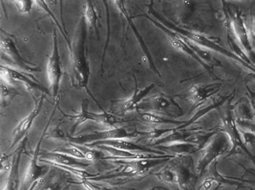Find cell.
<instances>
[{"instance_id": "23", "label": "cell", "mask_w": 255, "mask_h": 190, "mask_svg": "<svg viewBox=\"0 0 255 190\" xmlns=\"http://www.w3.org/2000/svg\"><path fill=\"white\" fill-rule=\"evenodd\" d=\"M135 84H136V88H135L133 94H132L131 97L128 98V100L124 102V104H122V107H121V111L123 113H127L129 111L133 110V109H137L139 104H141V102L146 99L149 93L153 90L155 86V84H151L148 86L145 87L144 89H137L136 80H135Z\"/></svg>"}, {"instance_id": "12", "label": "cell", "mask_w": 255, "mask_h": 190, "mask_svg": "<svg viewBox=\"0 0 255 190\" xmlns=\"http://www.w3.org/2000/svg\"><path fill=\"white\" fill-rule=\"evenodd\" d=\"M89 102L88 100H83L80 104V110L75 113V115L69 116L74 120V124L71 127V132L74 133L77 127L84 122L88 121L98 122L100 124L107 125L110 127H115V125L121 122L120 118L113 115L112 113L103 112V113H93L89 111Z\"/></svg>"}, {"instance_id": "16", "label": "cell", "mask_w": 255, "mask_h": 190, "mask_svg": "<svg viewBox=\"0 0 255 190\" xmlns=\"http://www.w3.org/2000/svg\"><path fill=\"white\" fill-rule=\"evenodd\" d=\"M44 99H45V94H43V93H42V95L37 100H35V98H34V109L25 118H23L22 120L19 122L12 131L10 150L12 149L16 144H18L25 137V135L28 133V131H30L34 119L36 118L37 116L39 115L41 111Z\"/></svg>"}, {"instance_id": "22", "label": "cell", "mask_w": 255, "mask_h": 190, "mask_svg": "<svg viewBox=\"0 0 255 190\" xmlns=\"http://www.w3.org/2000/svg\"><path fill=\"white\" fill-rule=\"evenodd\" d=\"M25 144L23 143L12 155L11 170L7 175V181L2 190H18L19 186V165L21 162V154Z\"/></svg>"}, {"instance_id": "24", "label": "cell", "mask_w": 255, "mask_h": 190, "mask_svg": "<svg viewBox=\"0 0 255 190\" xmlns=\"http://www.w3.org/2000/svg\"><path fill=\"white\" fill-rule=\"evenodd\" d=\"M82 16L85 19L87 26H89L94 32L97 38L99 39L98 12L96 11L94 2L87 1L82 5Z\"/></svg>"}, {"instance_id": "6", "label": "cell", "mask_w": 255, "mask_h": 190, "mask_svg": "<svg viewBox=\"0 0 255 190\" xmlns=\"http://www.w3.org/2000/svg\"><path fill=\"white\" fill-rule=\"evenodd\" d=\"M227 23L229 29L234 34L235 39L242 47V50L251 60L255 57L251 33L248 26L246 25L242 11L238 8H234L227 11Z\"/></svg>"}, {"instance_id": "20", "label": "cell", "mask_w": 255, "mask_h": 190, "mask_svg": "<svg viewBox=\"0 0 255 190\" xmlns=\"http://www.w3.org/2000/svg\"><path fill=\"white\" fill-rule=\"evenodd\" d=\"M223 84H195L189 89L190 100L194 104H202L203 102L212 97L223 88Z\"/></svg>"}, {"instance_id": "30", "label": "cell", "mask_w": 255, "mask_h": 190, "mask_svg": "<svg viewBox=\"0 0 255 190\" xmlns=\"http://www.w3.org/2000/svg\"><path fill=\"white\" fill-rule=\"evenodd\" d=\"M34 2H35V4H37L38 6H39V7H41L42 9L44 10V11H45L46 12H47V13L49 15V16H50L51 18L54 20L55 24L57 25V27L59 28L60 30H61V32H62V35H63L64 38H65V39H66L67 46L70 47L71 43V39H69L68 35H67V34L65 33V31L62 30V27H61V25H60L59 22L57 21V18H56L54 15H53V11H51L50 8L48 7L47 3H46L45 2H43V1H35Z\"/></svg>"}, {"instance_id": "41", "label": "cell", "mask_w": 255, "mask_h": 190, "mask_svg": "<svg viewBox=\"0 0 255 190\" xmlns=\"http://www.w3.org/2000/svg\"><path fill=\"white\" fill-rule=\"evenodd\" d=\"M149 190H170L169 189L164 188V187H161V186H155L153 187L152 189H150Z\"/></svg>"}, {"instance_id": "8", "label": "cell", "mask_w": 255, "mask_h": 190, "mask_svg": "<svg viewBox=\"0 0 255 190\" xmlns=\"http://www.w3.org/2000/svg\"><path fill=\"white\" fill-rule=\"evenodd\" d=\"M141 135V132H128L124 127H114L107 131H94V133L86 134L79 136H69L67 141L77 145H88L94 143L101 142L115 139L132 138Z\"/></svg>"}, {"instance_id": "28", "label": "cell", "mask_w": 255, "mask_h": 190, "mask_svg": "<svg viewBox=\"0 0 255 190\" xmlns=\"http://www.w3.org/2000/svg\"><path fill=\"white\" fill-rule=\"evenodd\" d=\"M155 176L157 179L164 183L175 185V175H174L173 171L172 170V168L169 167V164L160 169L159 172H156Z\"/></svg>"}, {"instance_id": "26", "label": "cell", "mask_w": 255, "mask_h": 190, "mask_svg": "<svg viewBox=\"0 0 255 190\" xmlns=\"http://www.w3.org/2000/svg\"><path fill=\"white\" fill-rule=\"evenodd\" d=\"M235 119L237 122H253L255 113L248 102L240 101L235 109Z\"/></svg>"}, {"instance_id": "31", "label": "cell", "mask_w": 255, "mask_h": 190, "mask_svg": "<svg viewBox=\"0 0 255 190\" xmlns=\"http://www.w3.org/2000/svg\"><path fill=\"white\" fill-rule=\"evenodd\" d=\"M219 185L220 184L216 178L207 177L196 190H216Z\"/></svg>"}, {"instance_id": "13", "label": "cell", "mask_w": 255, "mask_h": 190, "mask_svg": "<svg viewBox=\"0 0 255 190\" xmlns=\"http://www.w3.org/2000/svg\"><path fill=\"white\" fill-rule=\"evenodd\" d=\"M142 16H145V17L150 20L153 24H155L159 29H160L162 31L164 32V34H166L169 43L172 44L173 48H176L179 52H183V53H186V54L190 56L191 58H193L195 61H197L200 65H201L205 70H207L208 72H210L211 75H213V70L210 67V65L205 63V61H203L201 57H199L198 55L196 54V52H194L190 48L189 44H188L187 41L186 40L184 37L181 36V35L177 34L175 32L169 30V29L165 27L164 25H162L161 23H159L155 19L152 18V17H150V16H147V15H142Z\"/></svg>"}, {"instance_id": "40", "label": "cell", "mask_w": 255, "mask_h": 190, "mask_svg": "<svg viewBox=\"0 0 255 190\" xmlns=\"http://www.w3.org/2000/svg\"><path fill=\"white\" fill-rule=\"evenodd\" d=\"M38 184H39V181H36V182H34V184H32L31 186L29 187L26 190H34V189L36 188L37 186H38Z\"/></svg>"}, {"instance_id": "15", "label": "cell", "mask_w": 255, "mask_h": 190, "mask_svg": "<svg viewBox=\"0 0 255 190\" xmlns=\"http://www.w3.org/2000/svg\"><path fill=\"white\" fill-rule=\"evenodd\" d=\"M0 48L2 54L5 55L7 59L11 61V64L17 68L30 73L40 71V69L38 66L23 58L18 48L16 47V43L11 38L7 36L2 37Z\"/></svg>"}, {"instance_id": "9", "label": "cell", "mask_w": 255, "mask_h": 190, "mask_svg": "<svg viewBox=\"0 0 255 190\" xmlns=\"http://www.w3.org/2000/svg\"><path fill=\"white\" fill-rule=\"evenodd\" d=\"M46 74L48 77V83L50 85L51 90L55 101H57L59 95L60 84L62 80V70L61 57L58 49L57 30H53V50L50 57H48V63L46 66Z\"/></svg>"}, {"instance_id": "21", "label": "cell", "mask_w": 255, "mask_h": 190, "mask_svg": "<svg viewBox=\"0 0 255 190\" xmlns=\"http://www.w3.org/2000/svg\"><path fill=\"white\" fill-rule=\"evenodd\" d=\"M204 145L201 144L191 142H175L168 145H159L156 149L164 152L170 156L176 157L190 156L191 154L201 150Z\"/></svg>"}, {"instance_id": "35", "label": "cell", "mask_w": 255, "mask_h": 190, "mask_svg": "<svg viewBox=\"0 0 255 190\" xmlns=\"http://www.w3.org/2000/svg\"><path fill=\"white\" fill-rule=\"evenodd\" d=\"M70 185L71 183L68 181H64V182L49 185V186L44 187L42 190H68Z\"/></svg>"}, {"instance_id": "42", "label": "cell", "mask_w": 255, "mask_h": 190, "mask_svg": "<svg viewBox=\"0 0 255 190\" xmlns=\"http://www.w3.org/2000/svg\"><path fill=\"white\" fill-rule=\"evenodd\" d=\"M254 79H255V75H253Z\"/></svg>"}, {"instance_id": "1", "label": "cell", "mask_w": 255, "mask_h": 190, "mask_svg": "<svg viewBox=\"0 0 255 190\" xmlns=\"http://www.w3.org/2000/svg\"><path fill=\"white\" fill-rule=\"evenodd\" d=\"M87 24L83 16L79 20L73 40L68 47L70 51L69 72L71 84L78 89L88 90L91 70L87 58Z\"/></svg>"}, {"instance_id": "2", "label": "cell", "mask_w": 255, "mask_h": 190, "mask_svg": "<svg viewBox=\"0 0 255 190\" xmlns=\"http://www.w3.org/2000/svg\"><path fill=\"white\" fill-rule=\"evenodd\" d=\"M152 4L153 2H151V4L149 7L148 13L150 14L152 18L158 20L159 23H161L162 25H164L165 27L168 28V29L172 30V31L175 32V33L179 34L181 36L184 37L186 39L191 41L192 43H195L196 45L203 48V49H205V50H210L213 51V52H218L219 54L223 55L224 57L237 61V63H239L240 65L244 66L245 68L251 70L255 75V67H254L249 61L243 59L242 57H239L238 55H236V53H233V52H230V51L227 50L226 48H223L221 45H219L216 41L212 40V39L206 36L205 34H201V33H198V32L193 31V30H186V29L178 27L177 25H173V24H169L167 20L162 19L161 16H159V14L156 13V11L153 8Z\"/></svg>"}, {"instance_id": "37", "label": "cell", "mask_w": 255, "mask_h": 190, "mask_svg": "<svg viewBox=\"0 0 255 190\" xmlns=\"http://www.w3.org/2000/svg\"><path fill=\"white\" fill-rule=\"evenodd\" d=\"M81 184L84 186V188L86 189L87 190H114L104 188L102 186H96L95 184L92 183L91 181H89V180H84V181H81Z\"/></svg>"}, {"instance_id": "17", "label": "cell", "mask_w": 255, "mask_h": 190, "mask_svg": "<svg viewBox=\"0 0 255 190\" xmlns=\"http://www.w3.org/2000/svg\"><path fill=\"white\" fill-rule=\"evenodd\" d=\"M39 161L42 163L53 164L56 167L57 166H65V167L81 168V169L87 168V167L90 165V162H89V161L83 162L81 159H75L74 157L56 151L44 153Z\"/></svg>"}, {"instance_id": "19", "label": "cell", "mask_w": 255, "mask_h": 190, "mask_svg": "<svg viewBox=\"0 0 255 190\" xmlns=\"http://www.w3.org/2000/svg\"><path fill=\"white\" fill-rule=\"evenodd\" d=\"M114 3L117 5V8H118L119 11H121V15L124 16V18L126 19L128 24V25H129L131 29H132V32L134 33L135 36H136L137 40H138L140 47H141L143 54L145 55V58H146V62L148 63L149 66H150V68L151 69L156 75L160 76L159 71H158L157 69L155 67L154 61H153L152 56L150 54V52L149 51L148 48H147V46H146V43H145V41L142 39V37L140 35V33H139L138 30H137L136 25H134V23L132 21V18L130 17L129 14L128 12L126 6H125V3H124V2H121V1H116V2H114Z\"/></svg>"}, {"instance_id": "18", "label": "cell", "mask_w": 255, "mask_h": 190, "mask_svg": "<svg viewBox=\"0 0 255 190\" xmlns=\"http://www.w3.org/2000/svg\"><path fill=\"white\" fill-rule=\"evenodd\" d=\"M97 145H103L110 146V147L116 148L118 150L124 151L132 152L137 154H156V155H165V153L161 151H155L149 148L145 147L142 145H137L135 143L130 142L126 140V139H115V140H108L101 142L94 143L91 145H85L86 147H94Z\"/></svg>"}, {"instance_id": "7", "label": "cell", "mask_w": 255, "mask_h": 190, "mask_svg": "<svg viewBox=\"0 0 255 190\" xmlns=\"http://www.w3.org/2000/svg\"><path fill=\"white\" fill-rule=\"evenodd\" d=\"M169 166L175 175V185L180 190H196L197 177L193 171V162L189 156L176 157Z\"/></svg>"}, {"instance_id": "3", "label": "cell", "mask_w": 255, "mask_h": 190, "mask_svg": "<svg viewBox=\"0 0 255 190\" xmlns=\"http://www.w3.org/2000/svg\"><path fill=\"white\" fill-rule=\"evenodd\" d=\"M173 159V157L169 154L165 155H153L147 159H129V160H112L113 163L121 166V170L112 172L110 174L94 177L89 178L90 181H102L107 180L119 179V178H129L137 176H141L149 169L155 166L163 164L167 161Z\"/></svg>"}, {"instance_id": "25", "label": "cell", "mask_w": 255, "mask_h": 190, "mask_svg": "<svg viewBox=\"0 0 255 190\" xmlns=\"http://www.w3.org/2000/svg\"><path fill=\"white\" fill-rule=\"evenodd\" d=\"M139 118L143 122L150 123V124L183 125L186 122L175 120V119H171L169 118H164L163 116L158 115L155 113H143V112H139Z\"/></svg>"}, {"instance_id": "38", "label": "cell", "mask_w": 255, "mask_h": 190, "mask_svg": "<svg viewBox=\"0 0 255 190\" xmlns=\"http://www.w3.org/2000/svg\"><path fill=\"white\" fill-rule=\"evenodd\" d=\"M250 33H251V40L255 41V16L254 17L253 20H252ZM253 41H252V42H253Z\"/></svg>"}, {"instance_id": "34", "label": "cell", "mask_w": 255, "mask_h": 190, "mask_svg": "<svg viewBox=\"0 0 255 190\" xmlns=\"http://www.w3.org/2000/svg\"><path fill=\"white\" fill-rule=\"evenodd\" d=\"M48 133H49V135H48L49 137H53V139H57V140H66V141H67L68 135L64 133L63 131L60 129L58 127H54L53 129L48 131Z\"/></svg>"}, {"instance_id": "27", "label": "cell", "mask_w": 255, "mask_h": 190, "mask_svg": "<svg viewBox=\"0 0 255 190\" xmlns=\"http://www.w3.org/2000/svg\"><path fill=\"white\" fill-rule=\"evenodd\" d=\"M53 151L59 152L62 154H67L70 156L74 157L75 159H85L86 160V157H85V153L83 151L82 148L80 147V145H75V144H71L70 143L68 146L66 147L57 148Z\"/></svg>"}, {"instance_id": "4", "label": "cell", "mask_w": 255, "mask_h": 190, "mask_svg": "<svg viewBox=\"0 0 255 190\" xmlns=\"http://www.w3.org/2000/svg\"><path fill=\"white\" fill-rule=\"evenodd\" d=\"M230 145L229 139L224 132L219 131L214 134L201 150V154L195 168L196 174L201 176L215 159L229 150Z\"/></svg>"}, {"instance_id": "33", "label": "cell", "mask_w": 255, "mask_h": 190, "mask_svg": "<svg viewBox=\"0 0 255 190\" xmlns=\"http://www.w3.org/2000/svg\"><path fill=\"white\" fill-rule=\"evenodd\" d=\"M237 126L242 131L255 136V123L253 122H237Z\"/></svg>"}, {"instance_id": "14", "label": "cell", "mask_w": 255, "mask_h": 190, "mask_svg": "<svg viewBox=\"0 0 255 190\" xmlns=\"http://www.w3.org/2000/svg\"><path fill=\"white\" fill-rule=\"evenodd\" d=\"M221 127L220 131H223L228 136L231 145H232L230 150L231 154L236 151L237 149H242L250 156H251V152L248 150V148L246 147L242 131L237 126V121L235 119L232 111H227V113L223 116L222 118Z\"/></svg>"}, {"instance_id": "10", "label": "cell", "mask_w": 255, "mask_h": 190, "mask_svg": "<svg viewBox=\"0 0 255 190\" xmlns=\"http://www.w3.org/2000/svg\"><path fill=\"white\" fill-rule=\"evenodd\" d=\"M56 107H57V104H56V106L53 109V113H52V115L49 118L47 126H46L45 128L43 130V134H42L41 137L39 139V142L37 144L35 150H34L33 154H32L30 163L28 165L27 169H26L25 176H24V178H23L22 186H21V190H27L31 186L32 184H34L36 181H39L48 172V168H46L44 166L39 165V162H40V161H39V151H40L42 141H43V138L45 136L46 131L48 130V125L50 124L51 120H52L55 110H56Z\"/></svg>"}, {"instance_id": "39", "label": "cell", "mask_w": 255, "mask_h": 190, "mask_svg": "<svg viewBox=\"0 0 255 190\" xmlns=\"http://www.w3.org/2000/svg\"><path fill=\"white\" fill-rule=\"evenodd\" d=\"M251 107H252V109H253L254 113H255V97L254 95L251 96Z\"/></svg>"}, {"instance_id": "5", "label": "cell", "mask_w": 255, "mask_h": 190, "mask_svg": "<svg viewBox=\"0 0 255 190\" xmlns=\"http://www.w3.org/2000/svg\"><path fill=\"white\" fill-rule=\"evenodd\" d=\"M137 110L143 113H155L163 117L166 116L167 118L175 120L184 114L180 105L173 98L163 94L144 100L137 106Z\"/></svg>"}, {"instance_id": "11", "label": "cell", "mask_w": 255, "mask_h": 190, "mask_svg": "<svg viewBox=\"0 0 255 190\" xmlns=\"http://www.w3.org/2000/svg\"><path fill=\"white\" fill-rule=\"evenodd\" d=\"M0 72L3 81L10 86L21 84L30 93H34L35 91H39L43 94H48V89L30 74L25 75L24 73L20 72L18 70L5 66H1Z\"/></svg>"}, {"instance_id": "29", "label": "cell", "mask_w": 255, "mask_h": 190, "mask_svg": "<svg viewBox=\"0 0 255 190\" xmlns=\"http://www.w3.org/2000/svg\"><path fill=\"white\" fill-rule=\"evenodd\" d=\"M17 94L18 93L12 88V86H10L8 84L7 85L2 84V86H1V99H2L1 104H2V106H7L11 99Z\"/></svg>"}, {"instance_id": "36", "label": "cell", "mask_w": 255, "mask_h": 190, "mask_svg": "<svg viewBox=\"0 0 255 190\" xmlns=\"http://www.w3.org/2000/svg\"><path fill=\"white\" fill-rule=\"evenodd\" d=\"M9 155H2L1 159V173H8L11 170V160H10Z\"/></svg>"}, {"instance_id": "32", "label": "cell", "mask_w": 255, "mask_h": 190, "mask_svg": "<svg viewBox=\"0 0 255 190\" xmlns=\"http://www.w3.org/2000/svg\"><path fill=\"white\" fill-rule=\"evenodd\" d=\"M34 3L35 2L33 1H15L13 2V4L16 6V9L21 13L30 12Z\"/></svg>"}]
</instances>
